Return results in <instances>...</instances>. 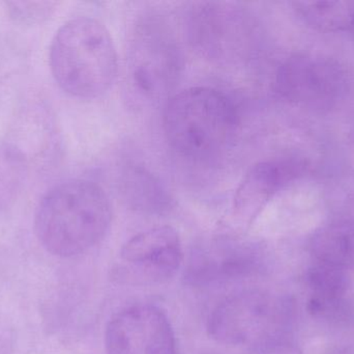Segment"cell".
<instances>
[{"instance_id": "cell-3", "label": "cell", "mask_w": 354, "mask_h": 354, "mask_svg": "<svg viewBox=\"0 0 354 354\" xmlns=\"http://www.w3.org/2000/svg\"><path fill=\"white\" fill-rule=\"evenodd\" d=\"M50 66L66 93L81 99L105 94L115 81L118 58L108 29L95 19L79 17L56 33L50 49Z\"/></svg>"}, {"instance_id": "cell-15", "label": "cell", "mask_w": 354, "mask_h": 354, "mask_svg": "<svg viewBox=\"0 0 354 354\" xmlns=\"http://www.w3.org/2000/svg\"><path fill=\"white\" fill-rule=\"evenodd\" d=\"M26 175L24 154L14 145L0 143V212L14 203Z\"/></svg>"}, {"instance_id": "cell-10", "label": "cell", "mask_w": 354, "mask_h": 354, "mask_svg": "<svg viewBox=\"0 0 354 354\" xmlns=\"http://www.w3.org/2000/svg\"><path fill=\"white\" fill-rule=\"evenodd\" d=\"M257 264V253L248 243L222 240L194 254L187 276L196 285L225 282L247 278Z\"/></svg>"}, {"instance_id": "cell-12", "label": "cell", "mask_w": 354, "mask_h": 354, "mask_svg": "<svg viewBox=\"0 0 354 354\" xmlns=\"http://www.w3.org/2000/svg\"><path fill=\"white\" fill-rule=\"evenodd\" d=\"M312 251L316 262L346 269L354 264V222H337L314 236Z\"/></svg>"}, {"instance_id": "cell-13", "label": "cell", "mask_w": 354, "mask_h": 354, "mask_svg": "<svg viewBox=\"0 0 354 354\" xmlns=\"http://www.w3.org/2000/svg\"><path fill=\"white\" fill-rule=\"evenodd\" d=\"M293 6L299 18L316 30L338 33L354 27L353 0L297 1Z\"/></svg>"}, {"instance_id": "cell-6", "label": "cell", "mask_w": 354, "mask_h": 354, "mask_svg": "<svg viewBox=\"0 0 354 354\" xmlns=\"http://www.w3.org/2000/svg\"><path fill=\"white\" fill-rule=\"evenodd\" d=\"M348 87L346 71L336 60L324 56H291L277 73V93L287 101L305 107H334L345 97Z\"/></svg>"}, {"instance_id": "cell-16", "label": "cell", "mask_w": 354, "mask_h": 354, "mask_svg": "<svg viewBox=\"0 0 354 354\" xmlns=\"http://www.w3.org/2000/svg\"><path fill=\"white\" fill-rule=\"evenodd\" d=\"M127 193L136 207L153 212L163 211L170 206V199L159 181L143 170H133L126 180Z\"/></svg>"}, {"instance_id": "cell-9", "label": "cell", "mask_w": 354, "mask_h": 354, "mask_svg": "<svg viewBox=\"0 0 354 354\" xmlns=\"http://www.w3.org/2000/svg\"><path fill=\"white\" fill-rule=\"evenodd\" d=\"M268 303L256 291H241L221 301L208 318L209 336L233 346L259 345L266 340Z\"/></svg>"}, {"instance_id": "cell-2", "label": "cell", "mask_w": 354, "mask_h": 354, "mask_svg": "<svg viewBox=\"0 0 354 354\" xmlns=\"http://www.w3.org/2000/svg\"><path fill=\"white\" fill-rule=\"evenodd\" d=\"M163 126L168 143L179 155L210 161L232 145L239 114L223 91L208 87H189L167 102Z\"/></svg>"}, {"instance_id": "cell-14", "label": "cell", "mask_w": 354, "mask_h": 354, "mask_svg": "<svg viewBox=\"0 0 354 354\" xmlns=\"http://www.w3.org/2000/svg\"><path fill=\"white\" fill-rule=\"evenodd\" d=\"M345 270L322 262H316L310 269L308 282L311 290L309 308L312 312H326L342 299L347 288Z\"/></svg>"}, {"instance_id": "cell-4", "label": "cell", "mask_w": 354, "mask_h": 354, "mask_svg": "<svg viewBox=\"0 0 354 354\" xmlns=\"http://www.w3.org/2000/svg\"><path fill=\"white\" fill-rule=\"evenodd\" d=\"M127 60L133 87L149 100L168 95L176 87L183 66L171 27L163 17L155 14L145 15L133 27Z\"/></svg>"}, {"instance_id": "cell-5", "label": "cell", "mask_w": 354, "mask_h": 354, "mask_svg": "<svg viewBox=\"0 0 354 354\" xmlns=\"http://www.w3.org/2000/svg\"><path fill=\"white\" fill-rule=\"evenodd\" d=\"M252 25L247 10L228 2H198L187 17L192 46L200 55L216 64H233L248 58Z\"/></svg>"}, {"instance_id": "cell-7", "label": "cell", "mask_w": 354, "mask_h": 354, "mask_svg": "<svg viewBox=\"0 0 354 354\" xmlns=\"http://www.w3.org/2000/svg\"><path fill=\"white\" fill-rule=\"evenodd\" d=\"M183 260V245L176 229L160 226L133 236L118 257V276L141 286L163 284L176 276Z\"/></svg>"}, {"instance_id": "cell-1", "label": "cell", "mask_w": 354, "mask_h": 354, "mask_svg": "<svg viewBox=\"0 0 354 354\" xmlns=\"http://www.w3.org/2000/svg\"><path fill=\"white\" fill-rule=\"evenodd\" d=\"M109 197L97 183L70 180L52 188L39 202L35 232L55 257L73 258L95 247L111 224Z\"/></svg>"}, {"instance_id": "cell-18", "label": "cell", "mask_w": 354, "mask_h": 354, "mask_svg": "<svg viewBox=\"0 0 354 354\" xmlns=\"http://www.w3.org/2000/svg\"><path fill=\"white\" fill-rule=\"evenodd\" d=\"M15 332L10 322L0 315V354H15Z\"/></svg>"}, {"instance_id": "cell-19", "label": "cell", "mask_w": 354, "mask_h": 354, "mask_svg": "<svg viewBox=\"0 0 354 354\" xmlns=\"http://www.w3.org/2000/svg\"><path fill=\"white\" fill-rule=\"evenodd\" d=\"M259 354H303L290 345L270 344L262 348Z\"/></svg>"}, {"instance_id": "cell-17", "label": "cell", "mask_w": 354, "mask_h": 354, "mask_svg": "<svg viewBox=\"0 0 354 354\" xmlns=\"http://www.w3.org/2000/svg\"><path fill=\"white\" fill-rule=\"evenodd\" d=\"M53 2L10 1L8 2L12 18L20 22H39L47 18L53 8Z\"/></svg>"}, {"instance_id": "cell-8", "label": "cell", "mask_w": 354, "mask_h": 354, "mask_svg": "<svg viewBox=\"0 0 354 354\" xmlns=\"http://www.w3.org/2000/svg\"><path fill=\"white\" fill-rule=\"evenodd\" d=\"M105 348L107 354H176V334L160 308L139 303L110 319Z\"/></svg>"}, {"instance_id": "cell-11", "label": "cell", "mask_w": 354, "mask_h": 354, "mask_svg": "<svg viewBox=\"0 0 354 354\" xmlns=\"http://www.w3.org/2000/svg\"><path fill=\"white\" fill-rule=\"evenodd\" d=\"M301 170L293 160H270L255 164L243 177L235 193L233 212L248 224L277 191L293 180Z\"/></svg>"}]
</instances>
